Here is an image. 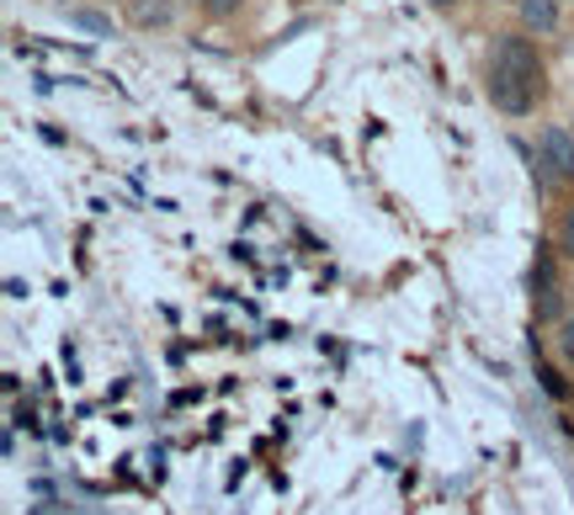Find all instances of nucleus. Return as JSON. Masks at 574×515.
I'll list each match as a JSON object with an SVG mask.
<instances>
[{
	"instance_id": "1",
	"label": "nucleus",
	"mask_w": 574,
	"mask_h": 515,
	"mask_svg": "<svg viewBox=\"0 0 574 515\" xmlns=\"http://www.w3.org/2000/svg\"><path fill=\"white\" fill-rule=\"evenodd\" d=\"M489 69H506V75H516L532 91H543V80H548V64L538 54V43H532V32H500L495 54H489Z\"/></svg>"
},
{
	"instance_id": "2",
	"label": "nucleus",
	"mask_w": 574,
	"mask_h": 515,
	"mask_svg": "<svg viewBox=\"0 0 574 515\" xmlns=\"http://www.w3.org/2000/svg\"><path fill=\"white\" fill-rule=\"evenodd\" d=\"M538 182L543 186H574V128L548 122L538 133Z\"/></svg>"
},
{
	"instance_id": "3",
	"label": "nucleus",
	"mask_w": 574,
	"mask_h": 515,
	"mask_svg": "<svg viewBox=\"0 0 574 515\" xmlns=\"http://www.w3.org/2000/svg\"><path fill=\"white\" fill-rule=\"evenodd\" d=\"M532 314L538 319H564V282L553 272V255L538 250V266H532Z\"/></svg>"
},
{
	"instance_id": "4",
	"label": "nucleus",
	"mask_w": 574,
	"mask_h": 515,
	"mask_svg": "<svg viewBox=\"0 0 574 515\" xmlns=\"http://www.w3.org/2000/svg\"><path fill=\"white\" fill-rule=\"evenodd\" d=\"M538 96L532 86H521L516 75H506V69H489V101H495V112H506V118H527L532 107H538Z\"/></svg>"
},
{
	"instance_id": "5",
	"label": "nucleus",
	"mask_w": 574,
	"mask_h": 515,
	"mask_svg": "<svg viewBox=\"0 0 574 515\" xmlns=\"http://www.w3.org/2000/svg\"><path fill=\"white\" fill-rule=\"evenodd\" d=\"M122 17L133 32H160L176 22V6L171 0H122Z\"/></svg>"
},
{
	"instance_id": "6",
	"label": "nucleus",
	"mask_w": 574,
	"mask_h": 515,
	"mask_svg": "<svg viewBox=\"0 0 574 515\" xmlns=\"http://www.w3.org/2000/svg\"><path fill=\"white\" fill-rule=\"evenodd\" d=\"M516 22L532 37H553L564 17H559V0H516Z\"/></svg>"
},
{
	"instance_id": "7",
	"label": "nucleus",
	"mask_w": 574,
	"mask_h": 515,
	"mask_svg": "<svg viewBox=\"0 0 574 515\" xmlns=\"http://www.w3.org/2000/svg\"><path fill=\"white\" fill-rule=\"evenodd\" d=\"M553 250H559L564 261H574V202L564 208V218H559V229H553Z\"/></svg>"
},
{
	"instance_id": "8",
	"label": "nucleus",
	"mask_w": 574,
	"mask_h": 515,
	"mask_svg": "<svg viewBox=\"0 0 574 515\" xmlns=\"http://www.w3.org/2000/svg\"><path fill=\"white\" fill-rule=\"evenodd\" d=\"M69 22H75V28H86V32H96V37H107V32H112V22H107L101 11H86V6H75V11H69Z\"/></svg>"
},
{
	"instance_id": "9",
	"label": "nucleus",
	"mask_w": 574,
	"mask_h": 515,
	"mask_svg": "<svg viewBox=\"0 0 574 515\" xmlns=\"http://www.w3.org/2000/svg\"><path fill=\"white\" fill-rule=\"evenodd\" d=\"M240 6H245V0H197V11H203V17H213V22H224V17H235Z\"/></svg>"
},
{
	"instance_id": "10",
	"label": "nucleus",
	"mask_w": 574,
	"mask_h": 515,
	"mask_svg": "<svg viewBox=\"0 0 574 515\" xmlns=\"http://www.w3.org/2000/svg\"><path fill=\"white\" fill-rule=\"evenodd\" d=\"M559 357L574 366V319H559Z\"/></svg>"
},
{
	"instance_id": "11",
	"label": "nucleus",
	"mask_w": 574,
	"mask_h": 515,
	"mask_svg": "<svg viewBox=\"0 0 574 515\" xmlns=\"http://www.w3.org/2000/svg\"><path fill=\"white\" fill-rule=\"evenodd\" d=\"M425 6H436V11H453L457 0H425Z\"/></svg>"
},
{
	"instance_id": "12",
	"label": "nucleus",
	"mask_w": 574,
	"mask_h": 515,
	"mask_svg": "<svg viewBox=\"0 0 574 515\" xmlns=\"http://www.w3.org/2000/svg\"><path fill=\"white\" fill-rule=\"evenodd\" d=\"M570 128H574V118H570Z\"/></svg>"
}]
</instances>
